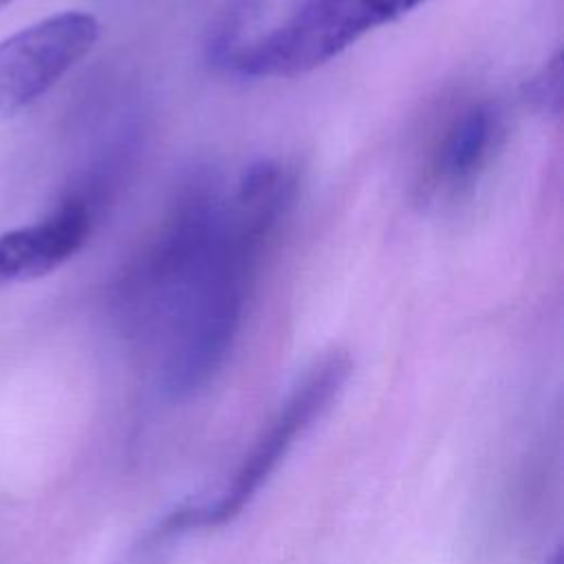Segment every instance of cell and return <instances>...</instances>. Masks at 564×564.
<instances>
[{"label": "cell", "mask_w": 564, "mask_h": 564, "mask_svg": "<svg viewBox=\"0 0 564 564\" xmlns=\"http://www.w3.org/2000/svg\"><path fill=\"white\" fill-rule=\"evenodd\" d=\"M527 99L546 115H560L562 106V53L557 51L546 66L524 86Z\"/></svg>", "instance_id": "52a82bcc"}, {"label": "cell", "mask_w": 564, "mask_h": 564, "mask_svg": "<svg viewBox=\"0 0 564 564\" xmlns=\"http://www.w3.org/2000/svg\"><path fill=\"white\" fill-rule=\"evenodd\" d=\"M498 115L489 104L467 108L443 137L434 163L432 178L436 187L460 189L471 183L487 163L496 143Z\"/></svg>", "instance_id": "8992f818"}, {"label": "cell", "mask_w": 564, "mask_h": 564, "mask_svg": "<svg viewBox=\"0 0 564 564\" xmlns=\"http://www.w3.org/2000/svg\"><path fill=\"white\" fill-rule=\"evenodd\" d=\"M427 0H306L291 18L256 37L251 57L264 77L315 70Z\"/></svg>", "instance_id": "3957f363"}, {"label": "cell", "mask_w": 564, "mask_h": 564, "mask_svg": "<svg viewBox=\"0 0 564 564\" xmlns=\"http://www.w3.org/2000/svg\"><path fill=\"white\" fill-rule=\"evenodd\" d=\"M99 40L88 11H59L0 40V115H13L77 66Z\"/></svg>", "instance_id": "277c9868"}, {"label": "cell", "mask_w": 564, "mask_h": 564, "mask_svg": "<svg viewBox=\"0 0 564 564\" xmlns=\"http://www.w3.org/2000/svg\"><path fill=\"white\" fill-rule=\"evenodd\" d=\"M9 2H13V0H0V9H2V7H7Z\"/></svg>", "instance_id": "9c48e42d"}, {"label": "cell", "mask_w": 564, "mask_h": 564, "mask_svg": "<svg viewBox=\"0 0 564 564\" xmlns=\"http://www.w3.org/2000/svg\"><path fill=\"white\" fill-rule=\"evenodd\" d=\"M95 207L75 194L46 218L0 234V289L53 273L84 249L93 234Z\"/></svg>", "instance_id": "5b68a950"}, {"label": "cell", "mask_w": 564, "mask_h": 564, "mask_svg": "<svg viewBox=\"0 0 564 564\" xmlns=\"http://www.w3.org/2000/svg\"><path fill=\"white\" fill-rule=\"evenodd\" d=\"M350 377V357L330 350L319 357L282 401L267 430L256 438L231 478L214 494L172 509L145 535L143 549L154 551L172 538L207 527L231 522L256 498L262 485L280 467L297 438L330 408Z\"/></svg>", "instance_id": "7a4b0ae2"}, {"label": "cell", "mask_w": 564, "mask_h": 564, "mask_svg": "<svg viewBox=\"0 0 564 564\" xmlns=\"http://www.w3.org/2000/svg\"><path fill=\"white\" fill-rule=\"evenodd\" d=\"M293 181L286 176L262 194L236 192L225 225L194 284L152 337L156 390L183 401L209 383L223 366L245 315L260 251L286 209Z\"/></svg>", "instance_id": "6da1fadb"}, {"label": "cell", "mask_w": 564, "mask_h": 564, "mask_svg": "<svg viewBox=\"0 0 564 564\" xmlns=\"http://www.w3.org/2000/svg\"><path fill=\"white\" fill-rule=\"evenodd\" d=\"M542 564H562V546H553V551L546 555V560Z\"/></svg>", "instance_id": "ba28073f"}]
</instances>
